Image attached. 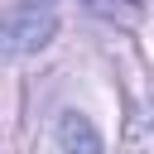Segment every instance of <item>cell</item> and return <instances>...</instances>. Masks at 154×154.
Wrapping results in <instances>:
<instances>
[{"mask_svg":"<svg viewBox=\"0 0 154 154\" xmlns=\"http://www.w3.org/2000/svg\"><path fill=\"white\" fill-rule=\"evenodd\" d=\"M48 34H53V14L38 10V5L10 10V14H5V53H10V58H19V53L48 43Z\"/></svg>","mask_w":154,"mask_h":154,"instance_id":"cell-1","label":"cell"},{"mask_svg":"<svg viewBox=\"0 0 154 154\" xmlns=\"http://www.w3.org/2000/svg\"><path fill=\"white\" fill-rule=\"evenodd\" d=\"M58 144H63L67 154H101V135H96L91 120L77 116V111H63V116H58Z\"/></svg>","mask_w":154,"mask_h":154,"instance_id":"cell-2","label":"cell"}]
</instances>
